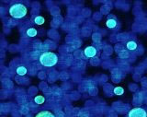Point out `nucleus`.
Instances as JSON below:
<instances>
[{
	"mask_svg": "<svg viewBox=\"0 0 147 117\" xmlns=\"http://www.w3.org/2000/svg\"><path fill=\"white\" fill-rule=\"evenodd\" d=\"M40 62L43 67H51L57 64L58 62V57L55 53L53 52H45L43 53L40 57Z\"/></svg>",
	"mask_w": 147,
	"mask_h": 117,
	"instance_id": "obj_1",
	"label": "nucleus"
},
{
	"mask_svg": "<svg viewBox=\"0 0 147 117\" xmlns=\"http://www.w3.org/2000/svg\"><path fill=\"white\" fill-rule=\"evenodd\" d=\"M28 13V9L23 4L16 3L12 5L9 8V14L12 18H22Z\"/></svg>",
	"mask_w": 147,
	"mask_h": 117,
	"instance_id": "obj_2",
	"label": "nucleus"
},
{
	"mask_svg": "<svg viewBox=\"0 0 147 117\" xmlns=\"http://www.w3.org/2000/svg\"><path fill=\"white\" fill-rule=\"evenodd\" d=\"M129 117H147V114L145 110L143 109V108H133L129 112V114H128Z\"/></svg>",
	"mask_w": 147,
	"mask_h": 117,
	"instance_id": "obj_3",
	"label": "nucleus"
},
{
	"mask_svg": "<svg viewBox=\"0 0 147 117\" xmlns=\"http://www.w3.org/2000/svg\"><path fill=\"white\" fill-rule=\"evenodd\" d=\"M84 53H85V55H86L87 57H88V58H91V57L96 56V54H97V53H98V51H97V49H96L95 47L88 46V47H87V48L85 49Z\"/></svg>",
	"mask_w": 147,
	"mask_h": 117,
	"instance_id": "obj_4",
	"label": "nucleus"
},
{
	"mask_svg": "<svg viewBox=\"0 0 147 117\" xmlns=\"http://www.w3.org/2000/svg\"><path fill=\"white\" fill-rule=\"evenodd\" d=\"M106 25L109 29H114L117 26V20L115 18H109L106 22Z\"/></svg>",
	"mask_w": 147,
	"mask_h": 117,
	"instance_id": "obj_5",
	"label": "nucleus"
},
{
	"mask_svg": "<svg viewBox=\"0 0 147 117\" xmlns=\"http://www.w3.org/2000/svg\"><path fill=\"white\" fill-rule=\"evenodd\" d=\"M36 117H55V116H54V114H52L49 111H43V112L39 113L36 115Z\"/></svg>",
	"mask_w": 147,
	"mask_h": 117,
	"instance_id": "obj_6",
	"label": "nucleus"
},
{
	"mask_svg": "<svg viewBox=\"0 0 147 117\" xmlns=\"http://www.w3.org/2000/svg\"><path fill=\"white\" fill-rule=\"evenodd\" d=\"M126 47H127V49L130 50V51H134V50H136L137 48V43H135L134 41H130V42L127 43Z\"/></svg>",
	"mask_w": 147,
	"mask_h": 117,
	"instance_id": "obj_7",
	"label": "nucleus"
},
{
	"mask_svg": "<svg viewBox=\"0 0 147 117\" xmlns=\"http://www.w3.org/2000/svg\"><path fill=\"white\" fill-rule=\"evenodd\" d=\"M27 72H28V70L24 67H18L17 68V74L19 75V76H24V75L27 74Z\"/></svg>",
	"mask_w": 147,
	"mask_h": 117,
	"instance_id": "obj_8",
	"label": "nucleus"
},
{
	"mask_svg": "<svg viewBox=\"0 0 147 117\" xmlns=\"http://www.w3.org/2000/svg\"><path fill=\"white\" fill-rule=\"evenodd\" d=\"M27 35L29 37H35L37 35V30L34 28H30L27 31Z\"/></svg>",
	"mask_w": 147,
	"mask_h": 117,
	"instance_id": "obj_9",
	"label": "nucleus"
},
{
	"mask_svg": "<svg viewBox=\"0 0 147 117\" xmlns=\"http://www.w3.org/2000/svg\"><path fill=\"white\" fill-rule=\"evenodd\" d=\"M34 21H35V23L37 25H42L44 23V21H45V19H44V18L42 17V16H37V17L34 18Z\"/></svg>",
	"mask_w": 147,
	"mask_h": 117,
	"instance_id": "obj_10",
	"label": "nucleus"
},
{
	"mask_svg": "<svg viewBox=\"0 0 147 117\" xmlns=\"http://www.w3.org/2000/svg\"><path fill=\"white\" fill-rule=\"evenodd\" d=\"M34 100H35V102L37 103V104H42V103L45 101V99H44V97L42 95H38L35 97V99H34Z\"/></svg>",
	"mask_w": 147,
	"mask_h": 117,
	"instance_id": "obj_11",
	"label": "nucleus"
},
{
	"mask_svg": "<svg viewBox=\"0 0 147 117\" xmlns=\"http://www.w3.org/2000/svg\"><path fill=\"white\" fill-rule=\"evenodd\" d=\"M113 91H114V94H116V95H122L124 93V89L121 87H116L115 89H113Z\"/></svg>",
	"mask_w": 147,
	"mask_h": 117,
	"instance_id": "obj_12",
	"label": "nucleus"
},
{
	"mask_svg": "<svg viewBox=\"0 0 147 117\" xmlns=\"http://www.w3.org/2000/svg\"><path fill=\"white\" fill-rule=\"evenodd\" d=\"M129 56V53H128V52L127 51H125V50H123V51H121V52H119V57H121V58H126V57Z\"/></svg>",
	"mask_w": 147,
	"mask_h": 117,
	"instance_id": "obj_13",
	"label": "nucleus"
},
{
	"mask_svg": "<svg viewBox=\"0 0 147 117\" xmlns=\"http://www.w3.org/2000/svg\"><path fill=\"white\" fill-rule=\"evenodd\" d=\"M93 40H94V41H96V42H98V41L100 40V35H99V34H98V33L94 34V35H93Z\"/></svg>",
	"mask_w": 147,
	"mask_h": 117,
	"instance_id": "obj_14",
	"label": "nucleus"
}]
</instances>
